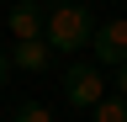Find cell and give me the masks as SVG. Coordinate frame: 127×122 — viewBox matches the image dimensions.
<instances>
[{"mask_svg": "<svg viewBox=\"0 0 127 122\" xmlns=\"http://www.w3.org/2000/svg\"><path fill=\"white\" fill-rule=\"evenodd\" d=\"M42 37H48V48H85V42L95 37V16H90V5H79V0H69V5H53L48 11V27H42Z\"/></svg>", "mask_w": 127, "mask_h": 122, "instance_id": "obj_1", "label": "cell"}, {"mask_svg": "<svg viewBox=\"0 0 127 122\" xmlns=\"http://www.w3.org/2000/svg\"><path fill=\"white\" fill-rule=\"evenodd\" d=\"M101 96H106V74H101V64H69V69H64V101H69V106L95 112Z\"/></svg>", "mask_w": 127, "mask_h": 122, "instance_id": "obj_2", "label": "cell"}, {"mask_svg": "<svg viewBox=\"0 0 127 122\" xmlns=\"http://www.w3.org/2000/svg\"><path fill=\"white\" fill-rule=\"evenodd\" d=\"M90 48H95V64H101V69H117V64H127V16H122V21L95 27Z\"/></svg>", "mask_w": 127, "mask_h": 122, "instance_id": "obj_3", "label": "cell"}, {"mask_svg": "<svg viewBox=\"0 0 127 122\" xmlns=\"http://www.w3.org/2000/svg\"><path fill=\"white\" fill-rule=\"evenodd\" d=\"M53 64V48H48V37H27L11 48V69H27V74H42Z\"/></svg>", "mask_w": 127, "mask_h": 122, "instance_id": "obj_4", "label": "cell"}, {"mask_svg": "<svg viewBox=\"0 0 127 122\" xmlns=\"http://www.w3.org/2000/svg\"><path fill=\"white\" fill-rule=\"evenodd\" d=\"M42 27H48V11L37 5V0H21V5L11 11V37H16V42H27V37H42Z\"/></svg>", "mask_w": 127, "mask_h": 122, "instance_id": "obj_5", "label": "cell"}, {"mask_svg": "<svg viewBox=\"0 0 127 122\" xmlns=\"http://www.w3.org/2000/svg\"><path fill=\"white\" fill-rule=\"evenodd\" d=\"M95 122H127V101H122V96H101Z\"/></svg>", "mask_w": 127, "mask_h": 122, "instance_id": "obj_6", "label": "cell"}, {"mask_svg": "<svg viewBox=\"0 0 127 122\" xmlns=\"http://www.w3.org/2000/svg\"><path fill=\"white\" fill-rule=\"evenodd\" d=\"M16 122H53V112H48L42 101H21L16 106Z\"/></svg>", "mask_w": 127, "mask_h": 122, "instance_id": "obj_7", "label": "cell"}, {"mask_svg": "<svg viewBox=\"0 0 127 122\" xmlns=\"http://www.w3.org/2000/svg\"><path fill=\"white\" fill-rule=\"evenodd\" d=\"M111 85H117V96L127 101V64H117V74H111Z\"/></svg>", "mask_w": 127, "mask_h": 122, "instance_id": "obj_8", "label": "cell"}, {"mask_svg": "<svg viewBox=\"0 0 127 122\" xmlns=\"http://www.w3.org/2000/svg\"><path fill=\"white\" fill-rule=\"evenodd\" d=\"M5 80H11V53L0 48V90H5Z\"/></svg>", "mask_w": 127, "mask_h": 122, "instance_id": "obj_9", "label": "cell"}, {"mask_svg": "<svg viewBox=\"0 0 127 122\" xmlns=\"http://www.w3.org/2000/svg\"><path fill=\"white\" fill-rule=\"evenodd\" d=\"M37 5H42V11H53V5H69V0H37Z\"/></svg>", "mask_w": 127, "mask_h": 122, "instance_id": "obj_10", "label": "cell"}]
</instances>
